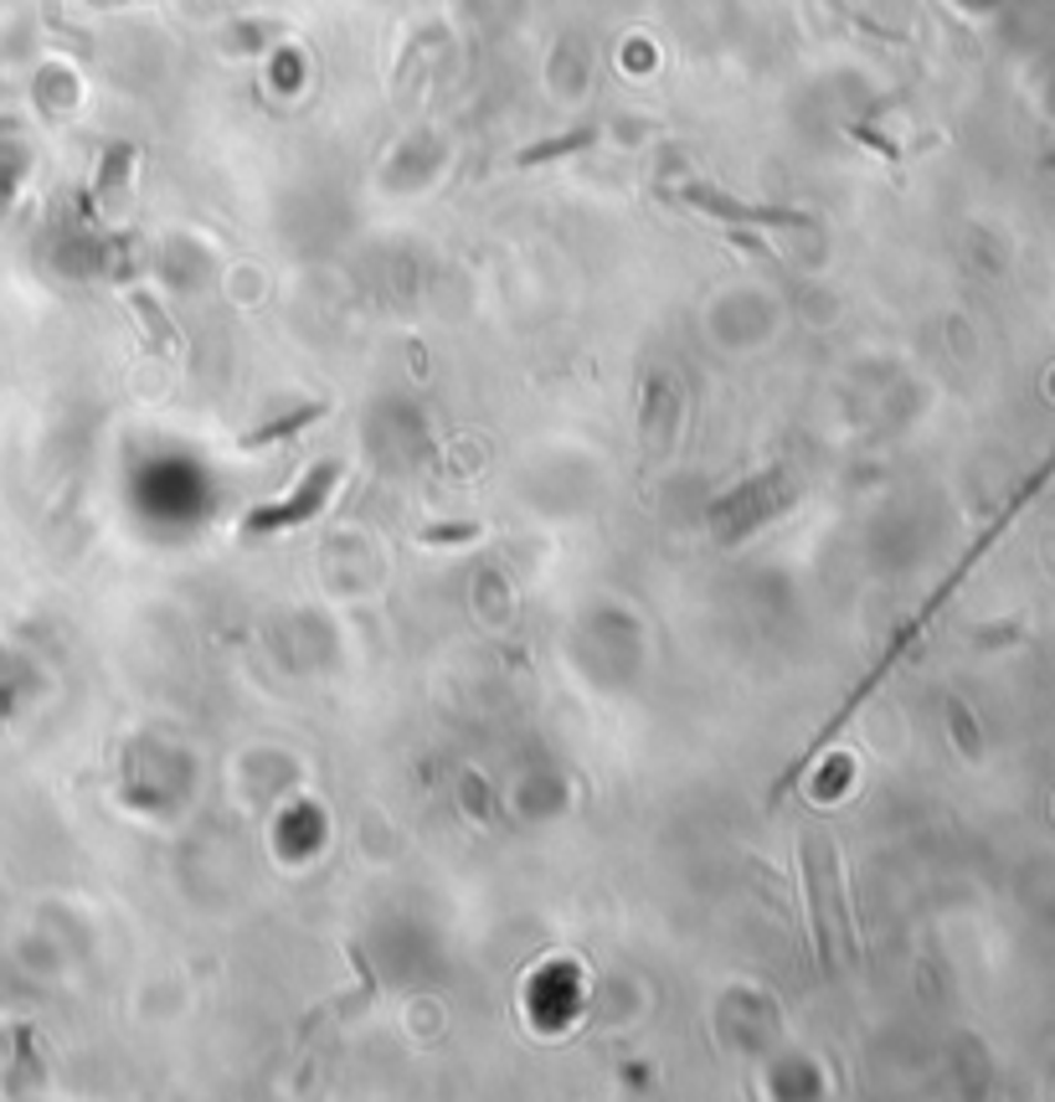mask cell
Segmentation results:
<instances>
[{
	"label": "cell",
	"instance_id": "obj_1",
	"mask_svg": "<svg viewBox=\"0 0 1055 1102\" xmlns=\"http://www.w3.org/2000/svg\"><path fill=\"white\" fill-rule=\"evenodd\" d=\"M803 876H808L818 958H824V974H834V923H845V896H839V871H834L829 834H808L803 840Z\"/></svg>",
	"mask_w": 1055,
	"mask_h": 1102
},
{
	"label": "cell",
	"instance_id": "obj_2",
	"mask_svg": "<svg viewBox=\"0 0 1055 1102\" xmlns=\"http://www.w3.org/2000/svg\"><path fill=\"white\" fill-rule=\"evenodd\" d=\"M345 479V464H320V469H310V475L299 479V490L283 500V506H263L248 516V537H263V531H289V526H304L314 521L320 510L330 506V495H335V485Z\"/></svg>",
	"mask_w": 1055,
	"mask_h": 1102
},
{
	"label": "cell",
	"instance_id": "obj_3",
	"mask_svg": "<svg viewBox=\"0 0 1055 1102\" xmlns=\"http://www.w3.org/2000/svg\"><path fill=\"white\" fill-rule=\"evenodd\" d=\"M320 417H325V403L299 407V413L279 417V423H268V428L242 433V448H268V444H279V438H289V433H299V428H310V423H320Z\"/></svg>",
	"mask_w": 1055,
	"mask_h": 1102
},
{
	"label": "cell",
	"instance_id": "obj_4",
	"mask_svg": "<svg viewBox=\"0 0 1055 1102\" xmlns=\"http://www.w3.org/2000/svg\"><path fill=\"white\" fill-rule=\"evenodd\" d=\"M459 537H474V526H453V531H428V541H459Z\"/></svg>",
	"mask_w": 1055,
	"mask_h": 1102
}]
</instances>
